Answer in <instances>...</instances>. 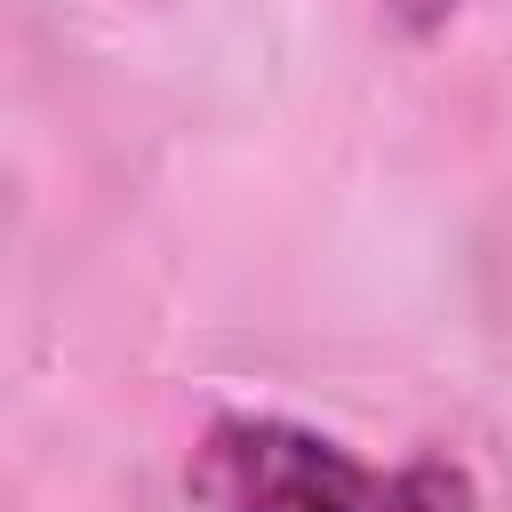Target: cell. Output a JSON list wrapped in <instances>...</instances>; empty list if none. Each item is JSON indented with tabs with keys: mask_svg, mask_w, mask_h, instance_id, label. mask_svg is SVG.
Instances as JSON below:
<instances>
[{
	"mask_svg": "<svg viewBox=\"0 0 512 512\" xmlns=\"http://www.w3.org/2000/svg\"><path fill=\"white\" fill-rule=\"evenodd\" d=\"M200 512H480L448 456L360 464L344 440L288 416H216L184 464Z\"/></svg>",
	"mask_w": 512,
	"mask_h": 512,
	"instance_id": "obj_1",
	"label": "cell"
}]
</instances>
